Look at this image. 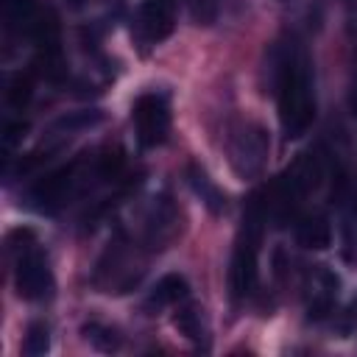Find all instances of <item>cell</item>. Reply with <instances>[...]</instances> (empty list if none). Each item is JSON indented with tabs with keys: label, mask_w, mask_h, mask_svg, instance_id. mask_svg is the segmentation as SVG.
<instances>
[{
	"label": "cell",
	"mask_w": 357,
	"mask_h": 357,
	"mask_svg": "<svg viewBox=\"0 0 357 357\" xmlns=\"http://www.w3.org/2000/svg\"><path fill=\"white\" fill-rule=\"evenodd\" d=\"M31 92H33V81L28 73H17L11 75L8 86H6V100L11 109H22L28 100H31Z\"/></svg>",
	"instance_id": "16"
},
{
	"label": "cell",
	"mask_w": 357,
	"mask_h": 357,
	"mask_svg": "<svg viewBox=\"0 0 357 357\" xmlns=\"http://www.w3.org/2000/svg\"><path fill=\"white\" fill-rule=\"evenodd\" d=\"M296 240H298L304 248L321 251V248H326V245L332 243V226H329V220H326L324 215H307V218H301L298 226H296Z\"/></svg>",
	"instance_id": "11"
},
{
	"label": "cell",
	"mask_w": 357,
	"mask_h": 357,
	"mask_svg": "<svg viewBox=\"0 0 357 357\" xmlns=\"http://www.w3.org/2000/svg\"><path fill=\"white\" fill-rule=\"evenodd\" d=\"M176 223H178V215H176V206L170 204V198H167V195L153 198L151 215H148V223H145V240H148L153 248H162V245L173 237Z\"/></svg>",
	"instance_id": "7"
},
{
	"label": "cell",
	"mask_w": 357,
	"mask_h": 357,
	"mask_svg": "<svg viewBox=\"0 0 357 357\" xmlns=\"http://www.w3.org/2000/svg\"><path fill=\"white\" fill-rule=\"evenodd\" d=\"M103 109H81V112H67V114H61L53 126H50V131L53 134H78V131H86V128H95V126H100L103 123Z\"/></svg>",
	"instance_id": "12"
},
{
	"label": "cell",
	"mask_w": 357,
	"mask_h": 357,
	"mask_svg": "<svg viewBox=\"0 0 357 357\" xmlns=\"http://www.w3.org/2000/svg\"><path fill=\"white\" fill-rule=\"evenodd\" d=\"M14 287L25 301H45L53 296L56 282L47 257L39 248H28L14 259Z\"/></svg>",
	"instance_id": "4"
},
{
	"label": "cell",
	"mask_w": 357,
	"mask_h": 357,
	"mask_svg": "<svg viewBox=\"0 0 357 357\" xmlns=\"http://www.w3.org/2000/svg\"><path fill=\"white\" fill-rule=\"evenodd\" d=\"M131 120H134V131H137V139L142 148L162 145L170 134V106H167L165 95H159V92L139 95L131 109Z\"/></svg>",
	"instance_id": "5"
},
{
	"label": "cell",
	"mask_w": 357,
	"mask_h": 357,
	"mask_svg": "<svg viewBox=\"0 0 357 357\" xmlns=\"http://www.w3.org/2000/svg\"><path fill=\"white\" fill-rule=\"evenodd\" d=\"M176 28V3L173 0H142L137 20H134V33L137 39L148 45L165 42Z\"/></svg>",
	"instance_id": "6"
},
{
	"label": "cell",
	"mask_w": 357,
	"mask_h": 357,
	"mask_svg": "<svg viewBox=\"0 0 357 357\" xmlns=\"http://www.w3.org/2000/svg\"><path fill=\"white\" fill-rule=\"evenodd\" d=\"M173 326L187 337L192 340L195 346H209V324H206V315L198 304H184L178 307V312L173 315Z\"/></svg>",
	"instance_id": "10"
},
{
	"label": "cell",
	"mask_w": 357,
	"mask_h": 357,
	"mask_svg": "<svg viewBox=\"0 0 357 357\" xmlns=\"http://www.w3.org/2000/svg\"><path fill=\"white\" fill-rule=\"evenodd\" d=\"M192 6V17L198 22H209L215 17V0H190Z\"/></svg>",
	"instance_id": "18"
},
{
	"label": "cell",
	"mask_w": 357,
	"mask_h": 357,
	"mask_svg": "<svg viewBox=\"0 0 357 357\" xmlns=\"http://www.w3.org/2000/svg\"><path fill=\"white\" fill-rule=\"evenodd\" d=\"M187 184L190 190L195 192V198H201V204L212 212V215H220L226 212V192L215 184V178H209V173L201 167V165H187Z\"/></svg>",
	"instance_id": "8"
},
{
	"label": "cell",
	"mask_w": 357,
	"mask_h": 357,
	"mask_svg": "<svg viewBox=\"0 0 357 357\" xmlns=\"http://www.w3.org/2000/svg\"><path fill=\"white\" fill-rule=\"evenodd\" d=\"M279 123L284 139H298L315 120V78L304 50H293L279 59L276 67Z\"/></svg>",
	"instance_id": "1"
},
{
	"label": "cell",
	"mask_w": 357,
	"mask_h": 357,
	"mask_svg": "<svg viewBox=\"0 0 357 357\" xmlns=\"http://www.w3.org/2000/svg\"><path fill=\"white\" fill-rule=\"evenodd\" d=\"M81 335H84V340H86L92 349H98V351H117V349H120V335H117L112 326H106V324L89 321V324L81 326Z\"/></svg>",
	"instance_id": "13"
},
{
	"label": "cell",
	"mask_w": 357,
	"mask_h": 357,
	"mask_svg": "<svg viewBox=\"0 0 357 357\" xmlns=\"http://www.w3.org/2000/svg\"><path fill=\"white\" fill-rule=\"evenodd\" d=\"M36 17H39V8L33 6V0H6V20L11 28L31 33Z\"/></svg>",
	"instance_id": "14"
},
{
	"label": "cell",
	"mask_w": 357,
	"mask_h": 357,
	"mask_svg": "<svg viewBox=\"0 0 357 357\" xmlns=\"http://www.w3.org/2000/svg\"><path fill=\"white\" fill-rule=\"evenodd\" d=\"M50 349V326L45 321H33L25 329V340H22V354L25 357H42Z\"/></svg>",
	"instance_id": "15"
},
{
	"label": "cell",
	"mask_w": 357,
	"mask_h": 357,
	"mask_svg": "<svg viewBox=\"0 0 357 357\" xmlns=\"http://www.w3.org/2000/svg\"><path fill=\"white\" fill-rule=\"evenodd\" d=\"M86 178H89V170L81 173V162H70V165L47 173L45 178H39L28 190V206L36 212H56L81 190V184Z\"/></svg>",
	"instance_id": "3"
},
{
	"label": "cell",
	"mask_w": 357,
	"mask_h": 357,
	"mask_svg": "<svg viewBox=\"0 0 357 357\" xmlns=\"http://www.w3.org/2000/svg\"><path fill=\"white\" fill-rule=\"evenodd\" d=\"M268 151H271V139L259 123L245 120V123L234 126V131L229 137V165L243 181L257 178L265 170Z\"/></svg>",
	"instance_id": "2"
},
{
	"label": "cell",
	"mask_w": 357,
	"mask_h": 357,
	"mask_svg": "<svg viewBox=\"0 0 357 357\" xmlns=\"http://www.w3.org/2000/svg\"><path fill=\"white\" fill-rule=\"evenodd\" d=\"M190 296V284L181 273H165L148 293L145 310H162V307H173L178 301H184Z\"/></svg>",
	"instance_id": "9"
},
{
	"label": "cell",
	"mask_w": 357,
	"mask_h": 357,
	"mask_svg": "<svg viewBox=\"0 0 357 357\" xmlns=\"http://www.w3.org/2000/svg\"><path fill=\"white\" fill-rule=\"evenodd\" d=\"M25 131H28V123H22V120H6V128H3V148H6V153L14 151L22 142Z\"/></svg>",
	"instance_id": "17"
}]
</instances>
